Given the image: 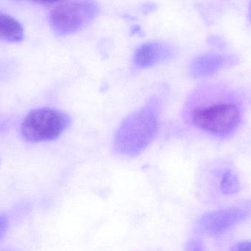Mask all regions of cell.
Wrapping results in <instances>:
<instances>
[{
	"instance_id": "6da1fadb",
	"label": "cell",
	"mask_w": 251,
	"mask_h": 251,
	"mask_svg": "<svg viewBox=\"0 0 251 251\" xmlns=\"http://www.w3.org/2000/svg\"><path fill=\"white\" fill-rule=\"evenodd\" d=\"M160 103L152 98L143 107L125 118L113 137L118 154L134 157L144 151L154 140L159 127Z\"/></svg>"
},
{
	"instance_id": "7a4b0ae2",
	"label": "cell",
	"mask_w": 251,
	"mask_h": 251,
	"mask_svg": "<svg viewBox=\"0 0 251 251\" xmlns=\"http://www.w3.org/2000/svg\"><path fill=\"white\" fill-rule=\"evenodd\" d=\"M241 113L231 103L202 105L192 108L189 119L198 129L217 137H226L238 127Z\"/></svg>"
},
{
	"instance_id": "3957f363",
	"label": "cell",
	"mask_w": 251,
	"mask_h": 251,
	"mask_svg": "<svg viewBox=\"0 0 251 251\" xmlns=\"http://www.w3.org/2000/svg\"><path fill=\"white\" fill-rule=\"evenodd\" d=\"M71 123L72 117L68 113L52 108H40L25 116L21 132L26 141L46 142L59 138Z\"/></svg>"
},
{
	"instance_id": "277c9868",
	"label": "cell",
	"mask_w": 251,
	"mask_h": 251,
	"mask_svg": "<svg viewBox=\"0 0 251 251\" xmlns=\"http://www.w3.org/2000/svg\"><path fill=\"white\" fill-rule=\"evenodd\" d=\"M99 13L96 0H64L50 13V26L58 36L72 35L89 25Z\"/></svg>"
},
{
	"instance_id": "5b68a950",
	"label": "cell",
	"mask_w": 251,
	"mask_h": 251,
	"mask_svg": "<svg viewBox=\"0 0 251 251\" xmlns=\"http://www.w3.org/2000/svg\"><path fill=\"white\" fill-rule=\"evenodd\" d=\"M247 211L240 208H229L205 214L197 221V228L209 235L222 234L247 217Z\"/></svg>"
},
{
	"instance_id": "8992f818",
	"label": "cell",
	"mask_w": 251,
	"mask_h": 251,
	"mask_svg": "<svg viewBox=\"0 0 251 251\" xmlns=\"http://www.w3.org/2000/svg\"><path fill=\"white\" fill-rule=\"evenodd\" d=\"M173 53L172 48L165 43L148 42L137 49L134 61L139 68L147 69L166 61L172 57Z\"/></svg>"
},
{
	"instance_id": "52a82bcc",
	"label": "cell",
	"mask_w": 251,
	"mask_h": 251,
	"mask_svg": "<svg viewBox=\"0 0 251 251\" xmlns=\"http://www.w3.org/2000/svg\"><path fill=\"white\" fill-rule=\"evenodd\" d=\"M221 56L206 54L193 60L190 66V75L194 78H204L216 72L224 65Z\"/></svg>"
},
{
	"instance_id": "ba28073f",
	"label": "cell",
	"mask_w": 251,
	"mask_h": 251,
	"mask_svg": "<svg viewBox=\"0 0 251 251\" xmlns=\"http://www.w3.org/2000/svg\"><path fill=\"white\" fill-rule=\"evenodd\" d=\"M25 30L15 18L0 10V41L19 42L24 39Z\"/></svg>"
},
{
	"instance_id": "9c48e42d",
	"label": "cell",
	"mask_w": 251,
	"mask_h": 251,
	"mask_svg": "<svg viewBox=\"0 0 251 251\" xmlns=\"http://www.w3.org/2000/svg\"><path fill=\"white\" fill-rule=\"evenodd\" d=\"M240 182L238 178L230 171H227L223 175L221 181V190L226 195L237 194L240 191Z\"/></svg>"
},
{
	"instance_id": "30bf717a",
	"label": "cell",
	"mask_w": 251,
	"mask_h": 251,
	"mask_svg": "<svg viewBox=\"0 0 251 251\" xmlns=\"http://www.w3.org/2000/svg\"><path fill=\"white\" fill-rule=\"evenodd\" d=\"M8 226V220L4 214H0V240L4 237Z\"/></svg>"
},
{
	"instance_id": "8fae6325",
	"label": "cell",
	"mask_w": 251,
	"mask_h": 251,
	"mask_svg": "<svg viewBox=\"0 0 251 251\" xmlns=\"http://www.w3.org/2000/svg\"><path fill=\"white\" fill-rule=\"evenodd\" d=\"M234 250L241 251H251V242H242L234 248Z\"/></svg>"
},
{
	"instance_id": "7c38bea8",
	"label": "cell",
	"mask_w": 251,
	"mask_h": 251,
	"mask_svg": "<svg viewBox=\"0 0 251 251\" xmlns=\"http://www.w3.org/2000/svg\"><path fill=\"white\" fill-rule=\"evenodd\" d=\"M189 246H190V250H203L201 243L199 241H196V240H193V241L190 242Z\"/></svg>"
},
{
	"instance_id": "4fadbf2b",
	"label": "cell",
	"mask_w": 251,
	"mask_h": 251,
	"mask_svg": "<svg viewBox=\"0 0 251 251\" xmlns=\"http://www.w3.org/2000/svg\"><path fill=\"white\" fill-rule=\"evenodd\" d=\"M32 1H38L44 4H54V3L61 2L64 0H32Z\"/></svg>"
}]
</instances>
